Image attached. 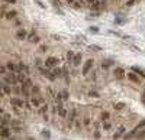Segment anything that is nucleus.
I'll use <instances>...</instances> for the list:
<instances>
[{"label":"nucleus","instance_id":"1","mask_svg":"<svg viewBox=\"0 0 145 140\" xmlns=\"http://www.w3.org/2000/svg\"><path fill=\"white\" fill-rule=\"evenodd\" d=\"M1 83H6V84H10V85H16L19 81H17V75L15 72H10V74H6V75H1Z\"/></svg>","mask_w":145,"mask_h":140},{"label":"nucleus","instance_id":"2","mask_svg":"<svg viewBox=\"0 0 145 140\" xmlns=\"http://www.w3.org/2000/svg\"><path fill=\"white\" fill-rule=\"evenodd\" d=\"M144 127H145V118H142V120H141V121H139V123L137 124V127H135V129H134L132 132L126 133V134L123 136V139H131L132 136H137V134H138V132H139V130H142Z\"/></svg>","mask_w":145,"mask_h":140},{"label":"nucleus","instance_id":"3","mask_svg":"<svg viewBox=\"0 0 145 140\" xmlns=\"http://www.w3.org/2000/svg\"><path fill=\"white\" fill-rule=\"evenodd\" d=\"M31 103H32L34 108H39L42 104H45V98L41 97L39 94H38V95H32V97H31Z\"/></svg>","mask_w":145,"mask_h":140},{"label":"nucleus","instance_id":"4","mask_svg":"<svg viewBox=\"0 0 145 140\" xmlns=\"http://www.w3.org/2000/svg\"><path fill=\"white\" fill-rule=\"evenodd\" d=\"M93 65H94V61H93V59H87V61L84 62V65H83L81 74L86 77V75H87L89 72H90V71H92V69H93Z\"/></svg>","mask_w":145,"mask_h":140},{"label":"nucleus","instance_id":"5","mask_svg":"<svg viewBox=\"0 0 145 140\" xmlns=\"http://www.w3.org/2000/svg\"><path fill=\"white\" fill-rule=\"evenodd\" d=\"M77 117H78V110H77L76 107L71 108V111H70V115H68V127H70V129L73 127V124H74V121H76Z\"/></svg>","mask_w":145,"mask_h":140},{"label":"nucleus","instance_id":"6","mask_svg":"<svg viewBox=\"0 0 145 140\" xmlns=\"http://www.w3.org/2000/svg\"><path fill=\"white\" fill-rule=\"evenodd\" d=\"M25 103H26V101H23V100H20V98H17V97H13V98H10V106H12V107L23 108Z\"/></svg>","mask_w":145,"mask_h":140},{"label":"nucleus","instance_id":"7","mask_svg":"<svg viewBox=\"0 0 145 140\" xmlns=\"http://www.w3.org/2000/svg\"><path fill=\"white\" fill-rule=\"evenodd\" d=\"M58 65V58L57 56H48L45 59V66H48V68H54V66Z\"/></svg>","mask_w":145,"mask_h":140},{"label":"nucleus","instance_id":"8","mask_svg":"<svg viewBox=\"0 0 145 140\" xmlns=\"http://www.w3.org/2000/svg\"><path fill=\"white\" fill-rule=\"evenodd\" d=\"M12 85L10 84H6V83H1V95H9L12 94Z\"/></svg>","mask_w":145,"mask_h":140},{"label":"nucleus","instance_id":"9","mask_svg":"<svg viewBox=\"0 0 145 140\" xmlns=\"http://www.w3.org/2000/svg\"><path fill=\"white\" fill-rule=\"evenodd\" d=\"M115 77H116V80H123L125 78V75H126V72H125V69L123 68H115Z\"/></svg>","mask_w":145,"mask_h":140},{"label":"nucleus","instance_id":"10","mask_svg":"<svg viewBox=\"0 0 145 140\" xmlns=\"http://www.w3.org/2000/svg\"><path fill=\"white\" fill-rule=\"evenodd\" d=\"M10 129L9 127H1L0 129V139H9L10 137Z\"/></svg>","mask_w":145,"mask_h":140},{"label":"nucleus","instance_id":"11","mask_svg":"<svg viewBox=\"0 0 145 140\" xmlns=\"http://www.w3.org/2000/svg\"><path fill=\"white\" fill-rule=\"evenodd\" d=\"M128 80L129 81H132V83H135V84H139L141 83V80H139V75H137V72H128Z\"/></svg>","mask_w":145,"mask_h":140},{"label":"nucleus","instance_id":"12","mask_svg":"<svg viewBox=\"0 0 145 140\" xmlns=\"http://www.w3.org/2000/svg\"><path fill=\"white\" fill-rule=\"evenodd\" d=\"M28 35H29V33L26 32L25 29H19L16 32V38L19 41H23V39H28Z\"/></svg>","mask_w":145,"mask_h":140},{"label":"nucleus","instance_id":"13","mask_svg":"<svg viewBox=\"0 0 145 140\" xmlns=\"http://www.w3.org/2000/svg\"><path fill=\"white\" fill-rule=\"evenodd\" d=\"M70 113L67 111V108L64 107V106H61V107H58V115H60L61 118H65L67 115H68Z\"/></svg>","mask_w":145,"mask_h":140},{"label":"nucleus","instance_id":"14","mask_svg":"<svg viewBox=\"0 0 145 140\" xmlns=\"http://www.w3.org/2000/svg\"><path fill=\"white\" fill-rule=\"evenodd\" d=\"M16 16H17V12H16V10H7V12H6V15H4V17H6V19H9V20L16 19Z\"/></svg>","mask_w":145,"mask_h":140},{"label":"nucleus","instance_id":"15","mask_svg":"<svg viewBox=\"0 0 145 140\" xmlns=\"http://www.w3.org/2000/svg\"><path fill=\"white\" fill-rule=\"evenodd\" d=\"M7 69L10 71V72H17L19 71V65H16L15 62H7Z\"/></svg>","mask_w":145,"mask_h":140},{"label":"nucleus","instance_id":"16","mask_svg":"<svg viewBox=\"0 0 145 140\" xmlns=\"http://www.w3.org/2000/svg\"><path fill=\"white\" fill-rule=\"evenodd\" d=\"M47 113H48V104L45 103V104H42L41 107L38 108V114L39 115H45Z\"/></svg>","mask_w":145,"mask_h":140},{"label":"nucleus","instance_id":"17","mask_svg":"<svg viewBox=\"0 0 145 140\" xmlns=\"http://www.w3.org/2000/svg\"><path fill=\"white\" fill-rule=\"evenodd\" d=\"M62 78H64V81L67 84H70V74H68V68L67 66L62 68Z\"/></svg>","mask_w":145,"mask_h":140},{"label":"nucleus","instance_id":"18","mask_svg":"<svg viewBox=\"0 0 145 140\" xmlns=\"http://www.w3.org/2000/svg\"><path fill=\"white\" fill-rule=\"evenodd\" d=\"M28 41H31V42H38L39 41V38L36 36V32H35V30L29 32V35H28Z\"/></svg>","mask_w":145,"mask_h":140},{"label":"nucleus","instance_id":"19","mask_svg":"<svg viewBox=\"0 0 145 140\" xmlns=\"http://www.w3.org/2000/svg\"><path fill=\"white\" fill-rule=\"evenodd\" d=\"M80 64H81V54H76L74 55V59H73V65L78 66Z\"/></svg>","mask_w":145,"mask_h":140},{"label":"nucleus","instance_id":"20","mask_svg":"<svg viewBox=\"0 0 145 140\" xmlns=\"http://www.w3.org/2000/svg\"><path fill=\"white\" fill-rule=\"evenodd\" d=\"M52 74L55 75L57 78H61V77H62V68H57V66H54V68H52Z\"/></svg>","mask_w":145,"mask_h":140},{"label":"nucleus","instance_id":"21","mask_svg":"<svg viewBox=\"0 0 145 140\" xmlns=\"http://www.w3.org/2000/svg\"><path fill=\"white\" fill-rule=\"evenodd\" d=\"M109 66H113V61L112 59H106L102 62V69H107Z\"/></svg>","mask_w":145,"mask_h":140},{"label":"nucleus","instance_id":"22","mask_svg":"<svg viewBox=\"0 0 145 140\" xmlns=\"http://www.w3.org/2000/svg\"><path fill=\"white\" fill-rule=\"evenodd\" d=\"M26 80H28V77H26V74H23V71L20 72V74L17 75V81L20 84H23V83H26Z\"/></svg>","mask_w":145,"mask_h":140},{"label":"nucleus","instance_id":"23","mask_svg":"<svg viewBox=\"0 0 145 140\" xmlns=\"http://www.w3.org/2000/svg\"><path fill=\"white\" fill-rule=\"evenodd\" d=\"M39 92H41L39 85H32V88H31V94H32V95H38Z\"/></svg>","mask_w":145,"mask_h":140},{"label":"nucleus","instance_id":"24","mask_svg":"<svg viewBox=\"0 0 145 140\" xmlns=\"http://www.w3.org/2000/svg\"><path fill=\"white\" fill-rule=\"evenodd\" d=\"M132 71H134V72H137L138 75H141L142 78H145V72L139 68V66H132Z\"/></svg>","mask_w":145,"mask_h":140},{"label":"nucleus","instance_id":"25","mask_svg":"<svg viewBox=\"0 0 145 140\" xmlns=\"http://www.w3.org/2000/svg\"><path fill=\"white\" fill-rule=\"evenodd\" d=\"M61 95H62V100H64V101H68V98H70L68 90H62L61 91Z\"/></svg>","mask_w":145,"mask_h":140},{"label":"nucleus","instance_id":"26","mask_svg":"<svg viewBox=\"0 0 145 140\" xmlns=\"http://www.w3.org/2000/svg\"><path fill=\"white\" fill-rule=\"evenodd\" d=\"M125 106H126L125 103H115V104H113L115 110H123V108H125Z\"/></svg>","mask_w":145,"mask_h":140},{"label":"nucleus","instance_id":"27","mask_svg":"<svg viewBox=\"0 0 145 140\" xmlns=\"http://www.w3.org/2000/svg\"><path fill=\"white\" fill-rule=\"evenodd\" d=\"M100 117H102V121L109 120V118H110V113H109V111H102V115H100Z\"/></svg>","mask_w":145,"mask_h":140},{"label":"nucleus","instance_id":"28","mask_svg":"<svg viewBox=\"0 0 145 140\" xmlns=\"http://www.w3.org/2000/svg\"><path fill=\"white\" fill-rule=\"evenodd\" d=\"M73 59H74V52L73 51H68L67 52V61L68 62H73Z\"/></svg>","mask_w":145,"mask_h":140},{"label":"nucleus","instance_id":"29","mask_svg":"<svg viewBox=\"0 0 145 140\" xmlns=\"http://www.w3.org/2000/svg\"><path fill=\"white\" fill-rule=\"evenodd\" d=\"M41 134L44 136V139H51V133L48 132V130H45V129L41 132Z\"/></svg>","mask_w":145,"mask_h":140},{"label":"nucleus","instance_id":"30","mask_svg":"<svg viewBox=\"0 0 145 140\" xmlns=\"http://www.w3.org/2000/svg\"><path fill=\"white\" fill-rule=\"evenodd\" d=\"M19 71L28 72V71H29V69H28V65H26V64H23V62H22V64H19Z\"/></svg>","mask_w":145,"mask_h":140},{"label":"nucleus","instance_id":"31","mask_svg":"<svg viewBox=\"0 0 145 140\" xmlns=\"http://www.w3.org/2000/svg\"><path fill=\"white\" fill-rule=\"evenodd\" d=\"M110 127H112V124L109 123V120H104L103 121V129L104 130H110Z\"/></svg>","mask_w":145,"mask_h":140},{"label":"nucleus","instance_id":"32","mask_svg":"<svg viewBox=\"0 0 145 140\" xmlns=\"http://www.w3.org/2000/svg\"><path fill=\"white\" fill-rule=\"evenodd\" d=\"M125 22H126V20H125L123 17H116V19H115V23H118V25H125Z\"/></svg>","mask_w":145,"mask_h":140},{"label":"nucleus","instance_id":"33","mask_svg":"<svg viewBox=\"0 0 145 140\" xmlns=\"http://www.w3.org/2000/svg\"><path fill=\"white\" fill-rule=\"evenodd\" d=\"M7 71H9L7 66H4V65L0 66V74H1V75H6V74H7Z\"/></svg>","mask_w":145,"mask_h":140},{"label":"nucleus","instance_id":"34","mask_svg":"<svg viewBox=\"0 0 145 140\" xmlns=\"http://www.w3.org/2000/svg\"><path fill=\"white\" fill-rule=\"evenodd\" d=\"M137 137H138V139H144V137H145V127L142 129V132L139 130V133L137 134Z\"/></svg>","mask_w":145,"mask_h":140},{"label":"nucleus","instance_id":"35","mask_svg":"<svg viewBox=\"0 0 145 140\" xmlns=\"http://www.w3.org/2000/svg\"><path fill=\"white\" fill-rule=\"evenodd\" d=\"M89 97H94V98H99V97H100V94H99V92H94V91H90V92H89Z\"/></svg>","mask_w":145,"mask_h":140},{"label":"nucleus","instance_id":"36","mask_svg":"<svg viewBox=\"0 0 145 140\" xmlns=\"http://www.w3.org/2000/svg\"><path fill=\"white\" fill-rule=\"evenodd\" d=\"M89 30H90V32H93V33H99V28H97V26H90V28H89Z\"/></svg>","mask_w":145,"mask_h":140},{"label":"nucleus","instance_id":"37","mask_svg":"<svg viewBox=\"0 0 145 140\" xmlns=\"http://www.w3.org/2000/svg\"><path fill=\"white\" fill-rule=\"evenodd\" d=\"M94 139H100V132H99V127H96V130H94Z\"/></svg>","mask_w":145,"mask_h":140},{"label":"nucleus","instance_id":"38","mask_svg":"<svg viewBox=\"0 0 145 140\" xmlns=\"http://www.w3.org/2000/svg\"><path fill=\"white\" fill-rule=\"evenodd\" d=\"M84 126H86V127H89V126H90V117H89V115H86V117H84Z\"/></svg>","mask_w":145,"mask_h":140},{"label":"nucleus","instance_id":"39","mask_svg":"<svg viewBox=\"0 0 145 140\" xmlns=\"http://www.w3.org/2000/svg\"><path fill=\"white\" fill-rule=\"evenodd\" d=\"M38 51H39L41 54H44V52H47V45H41V46L38 48Z\"/></svg>","mask_w":145,"mask_h":140},{"label":"nucleus","instance_id":"40","mask_svg":"<svg viewBox=\"0 0 145 140\" xmlns=\"http://www.w3.org/2000/svg\"><path fill=\"white\" fill-rule=\"evenodd\" d=\"M47 91H48V94H49L51 97H55V92H54V90H52L51 87H48V88H47Z\"/></svg>","mask_w":145,"mask_h":140},{"label":"nucleus","instance_id":"41","mask_svg":"<svg viewBox=\"0 0 145 140\" xmlns=\"http://www.w3.org/2000/svg\"><path fill=\"white\" fill-rule=\"evenodd\" d=\"M96 1H97V0H86V4H87V6H93Z\"/></svg>","mask_w":145,"mask_h":140},{"label":"nucleus","instance_id":"42","mask_svg":"<svg viewBox=\"0 0 145 140\" xmlns=\"http://www.w3.org/2000/svg\"><path fill=\"white\" fill-rule=\"evenodd\" d=\"M52 4H54L57 9H60V6H61V3L60 1H57V0H52Z\"/></svg>","mask_w":145,"mask_h":140},{"label":"nucleus","instance_id":"43","mask_svg":"<svg viewBox=\"0 0 145 140\" xmlns=\"http://www.w3.org/2000/svg\"><path fill=\"white\" fill-rule=\"evenodd\" d=\"M141 101H142V104L145 106V90L142 91V94H141Z\"/></svg>","mask_w":145,"mask_h":140},{"label":"nucleus","instance_id":"44","mask_svg":"<svg viewBox=\"0 0 145 140\" xmlns=\"http://www.w3.org/2000/svg\"><path fill=\"white\" fill-rule=\"evenodd\" d=\"M35 1L38 3V6H39V7H41V9H45V6H44V3H42V1H41V0H35Z\"/></svg>","mask_w":145,"mask_h":140},{"label":"nucleus","instance_id":"45","mask_svg":"<svg viewBox=\"0 0 145 140\" xmlns=\"http://www.w3.org/2000/svg\"><path fill=\"white\" fill-rule=\"evenodd\" d=\"M123 132H125V127H123V126H120L119 129H118V133H120V134H122Z\"/></svg>","mask_w":145,"mask_h":140},{"label":"nucleus","instance_id":"46","mask_svg":"<svg viewBox=\"0 0 145 140\" xmlns=\"http://www.w3.org/2000/svg\"><path fill=\"white\" fill-rule=\"evenodd\" d=\"M20 25H22V22H20V20H17V19H16V20H15V26H20Z\"/></svg>","mask_w":145,"mask_h":140},{"label":"nucleus","instance_id":"47","mask_svg":"<svg viewBox=\"0 0 145 140\" xmlns=\"http://www.w3.org/2000/svg\"><path fill=\"white\" fill-rule=\"evenodd\" d=\"M3 1H7L10 4H13V3H16V0H3Z\"/></svg>","mask_w":145,"mask_h":140},{"label":"nucleus","instance_id":"48","mask_svg":"<svg viewBox=\"0 0 145 140\" xmlns=\"http://www.w3.org/2000/svg\"><path fill=\"white\" fill-rule=\"evenodd\" d=\"M126 4H128V6H132V4H135V0H131V1H128V3H126Z\"/></svg>","mask_w":145,"mask_h":140},{"label":"nucleus","instance_id":"49","mask_svg":"<svg viewBox=\"0 0 145 140\" xmlns=\"http://www.w3.org/2000/svg\"><path fill=\"white\" fill-rule=\"evenodd\" d=\"M74 1H76V0H67V3H68V4H74Z\"/></svg>","mask_w":145,"mask_h":140}]
</instances>
